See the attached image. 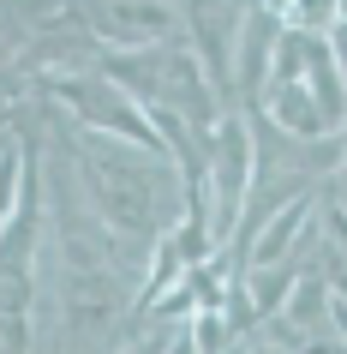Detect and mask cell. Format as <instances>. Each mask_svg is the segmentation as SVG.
Instances as JSON below:
<instances>
[{
  "label": "cell",
  "instance_id": "obj_1",
  "mask_svg": "<svg viewBox=\"0 0 347 354\" xmlns=\"http://www.w3.org/2000/svg\"><path fill=\"white\" fill-rule=\"evenodd\" d=\"M252 132H246V120L239 114H228L216 132V241L234 228L239 216V198H246V187H252Z\"/></svg>",
  "mask_w": 347,
  "mask_h": 354
},
{
  "label": "cell",
  "instance_id": "obj_2",
  "mask_svg": "<svg viewBox=\"0 0 347 354\" xmlns=\"http://www.w3.org/2000/svg\"><path fill=\"white\" fill-rule=\"evenodd\" d=\"M306 216H311V198H306V192L275 210V223H264V241L252 246V270H270V264L288 259V246H293V234L306 228Z\"/></svg>",
  "mask_w": 347,
  "mask_h": 354
},
{
  "label": "cell",
  "instance_id": "obj_3",
  "mask_svg": "<svg viewBox=\"0 0 347 354\" xmlns=\"http://www.w3.org/2000/svg\"><path fill=\"white\" fill-rule=\"evenodd\" d=\"M329 300H335V288H329L324 277H299V282H293V295H288V318L311 330V324L329 313Z\"/></svg>",
  "mask_w": 347,
  "mask_h": 354
},
{
  "label": "cell",
  "instance_id": "obj_4",
  "mask_svg": "<svg viewBox=\"0 0 347 354\" xmlns=\"http://www.w3.org/2000/svg\"><path fill=\"white\" fill-rule=\"evenodd\" d=\"M288 24L293 30H335L341 24V0H293V12H288Z\"/></svg>",
  "mask_w": 347,
  "mask_h": 354
},
{
  "label": "cell",
  "instance_id": "obj_5",
  "mask_svg": "<svg viewBox=\"0 0 347 354\" xmlns=\"http://www.w3.org/2000/svg\"><path fill=\"white\" fill-rule=\"evenodd\" d=\"M329 48H335V60H341V73H347V19L329 30Z\"/></svg>",
  "mask_w": 347,
  "mask_h": 354
},
{
  "label": "cell",
  "instance_id": "obj_6",
  "mask_svg": "<svg viewBox=\"0 0 347 354\" xmlns=\"http://www.w3.org/2000/svg\"><path fill=\"white\" fill-rule=\"evenodd\" d=\"M329 234L341 241V252H347V210H329Z\"/></svg>",
  "mask_w": 347,
  "mask_h": 354
},
{
  "label": "cell",
  "instance_id": "obj_7",
  "mask_svg": "<svg viewBox=\"0 0 347 354\" xmlns=\"http://www.w3.org/2000/svg\"><path fill=\"white\" fill-rule=\"evenodd\" d=\"M168 354H204V348H198V336L186 330V336H174V348H168Z\"/></svg>",
  "mask_w": 347,
  "mask_h": 354
},
{
  "label": "cell",
  "instance_id": "obj_8",
  "mask_svg": "<svg viewBox=\"0 0 347 354\" xmlns=\"http://www.w3.org/2000/svg\"><path fill=\"white\" fill-rule=\"evenodd\" d=\"M264 6H270L275 19H288V12H293V0H264Z\"/></svg>",
  "mask_w": 347,
  "mask_h": 354
},
{
  "label": "cell",
  "instance_id": "obj_9",
  "mask_svg": "<svg viewBox=\"0 0 347 354\" xmlns=\"http://www.w3.org/2000/svg\"><path fill=\"white\" fill-rule=\"evenodd\" d=\"M264 354H293V348H264Z\"/></svg>",
  "mask_w": 347,
  "mask_h": 354
}]
</instances>
